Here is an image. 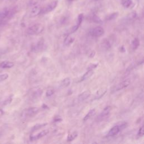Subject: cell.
I'll list each match as a JSON object with an SVG mask.
<instances>
[{"label": "cell", "instance_id": "cell-1", "mask_svg": "<svg viewBox=\"0 0 144 144\" xmlns=\"http://www.w3.org/2000/svg\"><path fill=\"white\" fill-rule=\"evenodd\" d=\"M15 14L14 8L10 9L8 8H5L0 11V25L5 23L10 19Z\"/></svg>", "mask_w": 144, "mask_h": 144}, {"label": "cell", "instance_id": "cell-2", "mask_svg": "<svg viewBox=\"0 0 144 144\" xmlns=\"http://www.w3.org/2000/svg\"><path fill=\"white\" fill-rule=\"evenodd\" d=\"M44 30V27L43 25L41 24H34L32 25L30 27L27 29V33L28 35L33 36V35H39Z\"/></svg>", "mask_w": 144, "mask_h": 144}, {"label": "cell", "instance_id": "cell-3", "mask_svg": "<svg viewBox=\"0 0 144 144\" xmlns=\"http://www.w3.org/2000/svg\"><path fill=\"white\" fill-rule=\"evenodd\" d=\"M39 111V109L37 107H32L24 109L22 113V117L23 118H32L37 115Z\"/></svg>", "mask_w": 144, "mask_h": 144}, {"label": "cell", "instance_id": "cell-4", "mask_svg": "<svg viewBox=\"0 0 144 144\" xmlns=\"http://www.w3.org/2000/svg\"><path fill=\"white\" fill-rule=\"evenodd\" d=\"M127 125V124L126 123H122L119 125L114 126L109 130V132L108 133V136L110 137L115 136L116 135L118 134L122 130L126 128Z\"/></svg>", "mask_w": 144, "mask_h": 144}, {"label": "cell", "instance_id": "cell-5", "mask_svg": "<svg viewBox=\"0 0 144 144\" xmlns=\"http://www.w3.org/2000/svg\"><path fill=\"white\" fill-rule=\"evenodd\" d=\"M58 3V1H54L51 2V3H48V5L45 6V7L42 8L41 14H47L50 12H51L57 7Z\"/></svg>", "mask_w": 144, "mask_h": 144}, {"label": "cell", "instance_id": "cell-6", "mask_svg": "<svg viewBox=\"0 0 144 144\" xmlns=\"http://www.w3.org/2000/svg\"><path fill=\"white\" fill-rule=\"evenodd\" d=\"M111 110V108L110 106H108V107H105L97 117V119H98L99 121H101V120H103L105 119L106 118H107V116H109Z\"/></svg>", "mask_w": 144, "mask_h": 144}, {"label": "cell", "instance_id": "cell-7", "mask_svg": "<svg viewBox=\"0 0 144 144\" xmlns=\"http://www.w3.org/2000/svg\"><path fill=\"white\" fill-rule=\"evenodd\" d=\"M104 33V30L101 27H97L91 31V35L94 37H98L103 36Z\"/></svg>", "mask_w": 144, "mask_h": 144}, {"label": "cell", "instance_id": "cell-8", "mask_svg": "<svg viewBox=\"0 0 144 144\" xmlns=\"http://www.w3.org/2000/svg\"><path fill=\"white\" fill-rule=\"evenodd\" d=\"M49 133V131L48 130H45L42 131L41 132H39L38 133H37V135H31L30 136V140L31 141H36L37 140L39 139H41L42 137L45 136L46 135H47L48 133Z\"/></svg>", "mask_w": 144, "mask_h": 144}, {"label": "cell", "instance_id": "cell-9", "mask_svg": "<svg viewBox=\"0 0 144 144\" xmlns=\"http://www.w3.org/2000/svg\"><path fill=\"white\" fill-rule=\"evenodd\" d=\"M130 83L131 81L130 79L124 80L123 81L120 82L119 84H118L117 85L115 86V87L114 88V91H118L122 90L123 89L127 87L130 85Z\"/></svg>", "mask_w": 144, "mask_h": 144}, {"label": "cell", "instance_id": "cell-10", "mask_svg": "<svg viewBox=\"0 0 144 144\" xmlns=\"http://www.w3.org/2000/svg\"><path fill=\"white\" fill-rule=\"evenodd\" d=\"M43 94V91L39 88H35L32 90L31 93V97L32 99H37L39 98Z\"/></svg>", "mask_w": 144, "mask_h": 144}, {"label": "cell", "instance_id": "cell-11", "mask_svg": "<svg viewBox=\"0 0 144 144\" xmlns=\"http://www.w3.org/2000/svg\"><path fill=\"white\" fill-rule=\"evenodd\" d=\"M41 10H42V8L38 5H36L35 6H33L31 11V13H30L31 16L35 17V16L39 15V14H41Z\"/></svg>", "mask_w": 144, "mask_h": 144}, {"label": "cell", "instance_id": "cell-12", "mask_svg": "<svg viewBox=\"0 0 144 144\" xmlns=\"http://www.w3.org/2000/svg\"><path fill=\"white\" fill-rule=\"evenodd\" d=\"M107 90L106 88H101L99 90L97 91L96 92V94H95L94 97V100H99L101 98L104 96V95L106 94Z\"/></svg>", "mask_w": 144, "mask_h": 144}, {"label": "cell", "instance_id": "cell-13", "mask_svg": "<svg viewBox=\"0 0 144 144\" xmlns=\"http://www.w3.org/2000/svg\"><path fill=\"white\" fill-rule=\"evenodd\" d=\"M91 95V92L90 91H86L81 93L78 97V100L79 102H83V101L87 100Z\"/></svg>", "mask_w": 144, "mask_h": 144}, {"label": "cell", "instance_id": "cell-14", "mask_svg": "<svg viewBox=\"0 0 144 144\" xmlns=\"http://www.w3.org/2000/svg\"><path fill=\"white\" fill-rule=\"evenodd\" d=\"M94 70H88L87 72H86V73L83 74V75L82 76V78H80L79 82H82L83 81V80H85L88 79L89 78H90L93 74H94Z\"/></svg>", "mask_w": 144, "mask_h": 144}, {"label": "cell", "instance_id": "cell-15", "mask_svg": "<svg viewBox=\"0 0 144 144\" xmlns=\"http://www.w3.org/2000/svg\"><path fill=\"white\" fill-rule=\"evenodd\" d=\"M14 63L9 61H3L0 63V67L4 69L11 68L14 67Z\"/></svg>", "mask_w": 144, "mask_h": 144}, {"label": "cell", "instance_id": "cell-16", "mask_svg": "<svg viewBox=\"0 0 144 144\" xmlns=\"http://www.w3.org/2000/svg\"><path fill=\"white\" fill-rule=\"evenodd\" d=\"M71 83V78L68 77L65 78V79H63L60 83V87L61 88H65L68 87Z\"/></svg>", "mask_w": 144, "mask_h": 144}, {"label": "cell", "instance_id": "cell-17", "mask_svg": "<svg viewBox=\"0 0 144 144\" xmlns=\"http://www.w3.org/2000/svg\"><path fill=\"white\" fill-rule=\"evenodd\" d=\"M74 38L70 36H68L64 39V45L65 46L71 45V44L74 42Z\"/></svg>", "mask_w": 144, "mask_h": 144}, {"label": "cell", "instance_id": "cell-18", "mask_svg": "<svg viewBox=\"0 0 144 144\" xmlns=\"http://www.w3.org/2000/svg\"><path fill=\"white\" fill-rule=\"evenodd\" d=\"M95 111H96V110H95V109H94L91 110L90 111H89L88 113L86 114V116H84L83 118L84 121H87V120H88L89 119H90L91 117H92V116L95 115Z\"/></svg>", "mask_w": 144, "mask_h": 144}, {"label": "cell", "instance_id": "cell-19", "mask_svg": "<svg viewBox=\"0 0 144 144\" xmlns=\"http://www.w3.org/2000/svg\"><path fill=\"white\" fill-rule=\"evenodd\" d=\"M122 5L125 8H130L132 4V0H120Z\"/></svg>", "mask_w": 144, "mask_h": 144}, {"label": "cell", "instance_id": "cell-20", "mask_svg": "<svg viewBox=\"0 0 144 144\" xmlns=\"http://www.w3.org/2000/svg\"><path fill=\"white\" fill-rule=\"evenodd\" d=\"M78 136V133L77 132H74L70 133L67 137V141L68 142H71L77 138Z\"/></svg>", "mask_w": 144, "mask_h": 144}, {"label": "cell", "instance_id": "cell-21", "mask_svg": "<svg viewBox=\"0 0 144 144\" xmlns=\"http://www.w3.org/2000/svg\"><path fill=\"white\" fill-rule=\"evenodd\" d=\"M140 46V41L137 38H135L133 40L132 42V47L133 50H136L137 48L139 47Z\"/></svg>", "mask_w": 144, "mask_h": 144}, {"label": "cell", "instance_id": "cell-22", "mask_svg": "<svg viewBox=\"0 0 144 144\" xmlns=\"http://www.w3.org/2000/svg\"><path fill=\"white\" fill-rule=\"evenodd\" d=\"M47 124V123H43V124H38L35 125V126L32 128V132H34L36 131L39 130V129L44 127H45Z\"/></svg>", "mask_w": 144, "mask_h": 144}, {"label": "cell", "instance_id": "cell-23", "mask_svg": "<svg viewBox=\"0 0 144 144\" xmlns=\"http://www.w3.org/2000/svg\"><path fill=\"white\" fill-rule=\"evenodd\" d=\"M118 16V12H114V13H112L111 14H110L107 17V20H112L115 19V18H116Z\"/></svg>", "mask_w": 144, "mask_h": 144}, {"label": "cell", "instance_id": "cell-24", "mask_svg": "<svg viewBox=\"0 0 144 144\" xmlns=\"http://www.w3.org/2000/svg\"><path fill=\"white\" fill-rule=\"evenodd\" d=\"M43 46H44L43 42L42 41H39L38 43H37V45H36V47H35V50L36 51L41 50V49H42V48H43Z\"/></svg>", "mask_w": 144, "mask_h": 144}, {"label": "cell", "instance_id": "cell-25", "mask_svg": "<svg viewBox=\"0 0 144 144\" xmlns=\"http://www.w3.org/2000/svg\"><path fill=\"white\" fill-rule=\"evenodd\" d=\"M83 18H84V15L83 14H80L78 16V19H77V24L78 25H80V24H82V21L83 20Z\"/></svg>", "mask_w": 144, "mask_h": 144}, {"label": "cell", "instance_id": "cell-26", "mask_svg": "<svg viewBox=\"0 0 144 144\" xmlns=\"http://www.w3.org/2000/svg\"><path fill=\"white\" fill-rule=\"evenodd\" d=\"M79 25H78L77 24H75V25H74V26L72 27V28H71V29H70V31H69L70 32L69 33V34H72V33H74L75 32H76L78 30V29L79 28Z\"/></svg>", "mask_w": 144, "mask_h": 144}, {"label": "cell", "instance_id": "cell-27", "mask_svg": "<svg viewBox=\"0 0 144 144\" xmlns=\"http://www.w3.org/2000/svg\"><path fill=\"white\" fill-rule=\"evenodd\" d=\"M55 93V91L53 90V89H48V90H47L46 93V95L47 97H50L52 95H54Z\"/></svg>", "mask_w": 144, "mask_h": 144}, {"label": "cell", "instance_id": "cell-28", "mask_svg": "<svg viewBox=\"0 0 144 144\" xmlns=\"http://www.w3.org/2000/svg\"><path fill=\"white\" fill-rule=\"evenodd\" d=\"M144 127H141L140 128V130L137 133V136L139 137H141L144 136Z\"/></svg>", "mask_w": 144, "mask_h": 144}, {"label": "cell", "instance_id": "cell-29", "mask_svg": "<svg viewBox=\"0 0 144 144\" xmlns=\"http://www.w3.org/2000/svg\"><path fill=\"white\" fill-rule=\"evenodd\" d=\"M8 77V75L7 74H3L0 75V82L3 81V80H6Z\"/></svg>", "mask_w": 144, "mask_h": 144}, {"label": "cell", "instance_id": "cell-30", "mask_svg": "<svg viewBox=\"0 0 144 144\" xmlns=\"http://www.w3.org/2000/svg\"><path fill=\"white\" fill-rule=\"evenodd\" d=\"M93 19H94V21L95 22H96L97 23H102V20L100 19V18H99V17L96 15L94 16Z\"/></svg>", "mask_w": 144, "mask_h": 144}, {"label": "cell", "instance_id": "cell-31", "mask_svg": "<svg viewBox=\"0 0 144 144\" xmlns=\"http://www.w3.org/2000/svg\"><path fill=\"white\" fill-rule=\"evenodd\" d=\"M98 64H91L89 65V67H88V70H94V69L96 68L97 67Z\"/></svg>", "mask_w": 144, "mask_h": 144}, {"label": "cell", "instance_id": "cell-32", "mask_svg": "<svg viewBox=\"0 0 144 144\" xmlns=\"http://www.w3.org/2000/svg\"><path fill=\"white\" fill-rule=\"evenodd\" d=\"M10 1H17V0H10Z\"/></svg>", "mask_w": 144, "mask_h": 144}, {"label": "cell", "instance_id": "cell-33", "mask_svg": "<svg viewBox=\"0 0 144 144\" xmlns=\"http://www.w3.org/2000/svg\"><path fill=\"white\" fill-rule=\"evenodd\" d=\"M69 1H75V0H69Z\"/></svg>", "mask_w": 144, "mask_h": 144}, {"label": "cell", "instance_id": "cell-34", "mask_svg": "<svg viewBox=\"0 0 144 144\" xmlns=\"http://www.w3.org/2000/svg\"><path fill=\"white\" fill-rule=\"evenodd\" d=\"M95 1H99V0H94Z\"/></svg>", "mask_w": 144, "mask_h": 144}]
</instances>
